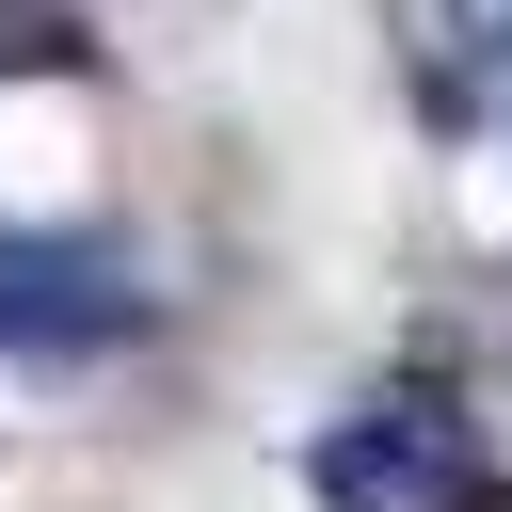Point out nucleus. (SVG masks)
I'll return each mask as SVG.
<instances>
[{
	"mask_svg": "<svg viewBox=\"0 0 512 512\" xmlns=\"http://www.w3.org/2000/svg\"><path fill=\"white\" fill-rule=\"evenodd\" d=\"M304 480H320V512H464L480 448H448V432H416V416H352V432L304 448Z\"/></svg>",
	"mask_w": 512,
	"mask_h": 512,
	"instance_id": "f257e3e1",
	"label": "nucleus"
},
{
	"mask_svg": "<svg viewBox=\"0 0 512 512\" xmlns=\"http://www.w3.org/2000/svg\"><path fill=\"white\" fill-rule=\"evenodd\" d=\"M144 304L112 288V256H0V336H128Z\"/></svg>",
	"mask_w": 512,
	"mask_h": 512,
	"instance_id": "f03ea898",
	"label": "nucleus"
},
{
	"mask_svg": "<svg viewBox=\"0 0 512 512\" xmlns=\"http://www.w3.org/2000/svg\"><path fill=\"white\" fill-rule=\"evenodd\" d=\"M400 32H416V96L464 112V0H400Z\"/></svg>",
	"mask_w": 512,
	"mask_h": 512,
	"instance_id": "7ed1b4c3",
	"label": "nucleus"
},
{
	"mask_svg": "<svg viewBox=\"0 0 512 512\" xmlns=\"http://www.w3.org/2000/svg\"><path fill=\"white\" fill-rule=\"evenodd\" d=\"M16 64H96V32L64 16V0H0V80Z\"/></svg>",
	"mask_w": 512,
	"mask_h": 512,
	"instance_id": "20e7f679",
	"label": "nucleus"
},
{
	"mask_svg": "<svg viewBox=\"0 0 512 512\" xmlns=\"http://www.w3.org/2000/svg\"><path fill=\"white\" fill-rule=\"evenodd\" d=\"M464 512H512V480H496V464H480V480H464Z\"/></svg>",
	"mask_w": 512,
	"mask_h": 512,
	"instance_id": "39448f33",
	"label": "nucleus"
}]
</instances>
